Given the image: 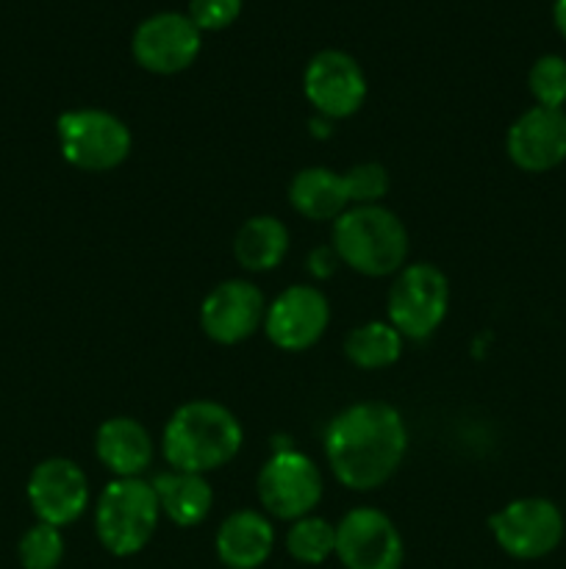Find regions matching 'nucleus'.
I'll return each mask as SVG.
<instances>
[{"label": "nucleus", "mask_w": 566, "mask_h": 569, "mask_svg": "<svg viewBox=\"0 0 566 569\" xmlns=\"http://www.w3.org/2000/svg\"><path fill=\"white\" fill-rule=\"evenodd\" d=\"M242 426L214 400L183 403L164 426V459L178 472H203L228 465L242 448Z\"/></svg>", "instance_id": "2"}, {"label": "nucleus", "mask_w": 566, "mask_h": 569, "mask_svg": "<svg viewBox=\"0 0 566 569\" xmlns=\"http://www.w3.org/2000/svg\"><path fill=\"white\" fill-rule=\"evenodd\" d=\"M344 353L361 370H383L403 353V333L392 322H364L344 339Z\"/></svg>", "instance_id": "21"}, {"label": "nucleus", "mask_w": 566, "mask_h": 569, "mask_svg": "<svg viewBox=\"0 0 566 569\" xmlns=\"http://www.w3.org/2000/svg\"><path fill=\"white\" fill-rule=\"evenodd\" d=\"M488 528L511 559L536 561L553 553L564 539V515L547 498H519L494 511Z\"/></svg>", "instance_id": "7"}, {"label": "nucleus", "mask_w": 566, "mask_h": 569, "mask_svg": "<svg viewBox=\"0 0 566 569\" xmlns=\"http://www.w3.org/2000/svg\"><path fill=\"white\" fill-rule=\"evenodd\" d=\"M61 156L83 172H105L120 167L131 153V131L120 117L103 109H72L55 122Z\"/></svg>", "instance_id": "5"}, {"label": "nucleus", "mask_w": 566, "mask_h": 569, "mask_svg": "<svg viewBox=\"0 0 566 569\" xmlns=\"http://www.w3.org/2000/svg\"><path fill=\"white\" fill-rule=\"evenodd\" d=\"M336 556L344 569H400L403 539L377 509H353L336 526Z\"/></svg>", "instance_id": "10"}, {"label": "nucleus", "mask_w": 566, "mask_h": 569, "mask_svg": "<svg viewBox=\"0 0 566 569\" xmlns=\"http://www.w3.org/2000/svg\"><path fill=\"white\" fill-rule=\"evenodd\" d=\"M449 309V283L427 261L403 267L388 292V320L403 337L425 339L442 326Z\"/></svg>", "instance_id": "6"}, {"label": "nucleus", "mask_w": 566, "mask_h": 569, "mask_svg": "<svg viewBox=\"0 0 566 569\" xmlns=\"http://www.w3.org/2000/svg\"><path fill=\"white\" fill-rule=\"evenodd\" d=\"M17 556H20L22 569H59L64 559V539L55 526L48 522H37L22 533L20 545H17Z\"/></svg>", "instance_id": "24"}, {"label": "nucleus", "mask_w": 566, "mask_h": 569, "mask_svg": "<svg viewBox=\"0 0 566 569\" xmlns=\"http://www.w3.org/2000/svg\"><path fill=\"white\" fill-rule=\"evenodd\" d=\"M289 250V231L277 217H250L233 239V256L250 272L275 270Z\"/></svg>", "instance_id": "20"}, {"label": "nucleus", "mask_w": 566, "mask_h": 569, "mask_svg": "<svg viewBox=\"0 0 566 569\" xmlns=\"http://www.w3.org/2000/svg\"><path fill=\"white\" fill-rule=\"evenodd\" d=\"M159 498L142 478H117L103 489L94 511L100 545L114 556H133L153 539L159 526Z\"/></svg>", "instance_id": "4"}, {"label": "nucleus", "mask_w": 566, "mask_h": 569, "mask_svg": "<svg viewBox=\"0 0 566 569\" xmlns=\"http://www.w3.org/2000/svg\"><path fill=\"white\" fill-rule=\"evenodd\" d=\"M150 487L159 498L161 515H166L181 528L200 526L209 517L211 503H214L211 483L198 472H161Z\"/></svg>", "instance_id": "18"}, {"label": "nucleus", "mask_w": 566, "mask_h": 569, "mask_svg": "<svg viewBox=\"0 0 566 569\" xmlns=\"http://www.w3.org/2000/svg\"><path fill=\"white\" fill-rule=\"evenodd\" d=\"M264 315L266 303L261 289L242 278H233L205 295L203 306H200V326H203L205 337L214 342L236 345L259 331Z\"/></svg>", "instance_id": "12"}, {"label": "nucleus", "mask_w": 566, "mask_h": 569, "mask_svg": "<svg viewBox=\"0 0 566 569\" xmlns=\"http://www.w3.org/2000/svg\"><path fill=\"white\" fill-rule=\"evenodd\" d=\"M200 28L189 20V14L178 11H159L137 26L131 39L133 59L142 70L155 76H175L194 64L200 56Z\"/></svg>", "instance_id": "9"}, {"label": "nucleus", "mask_w": 566, "mask_h": 569, "mask_svg": "<svg viewBox=\"0 0 566 569\" xmlns=\"http://www.w3.org/2000/svg\"><path fill=\"white\" fill-rule=\"evenodd\" d=\"M505 148L519 170H555L566 161V111L533 106L508 128Z\"/></svg>", "instance_id": "15"}, {"label": "nucleus", "mask_w": 566, "mask_h": 569, "mask_svg": "<svg viewBox=\"0 0 566 569\" xmlns=\"http://www.w3.org/2000/svg\"><path fill=\"white\" fill-rule=\"evenodd\" d=\"M289 200L294 211L305 220H338L347 211L350 198L344 189V178L325 167H309L294 176L289 187Z\"/></svg>", "instance_id": "19"}, {"label": "nucleus", "mask_w": 566, "mask_h": 569, "mask_svg": "<svg viewBox=\"0 0 566 569\" xmlns=\"http://www.w3.org/2000/svg\"><path fill=\"white\" fill-rule=\"evenodd\" d=\"M527 89H530L536 106L544 109H564L566 106V59L547 53L533 61L527 72Z\"/></svg>", "instance_id": "23"}, {"label": "nucleus", "mask_w": 566, "mask_h": 569, "mask_svg": "<svg viewBox=\"0 0 566 569\" xmlns=\"http://www.w3.org/2000/svg\"><path fill=\"white\" fill-rule=\"evenodd\" d=\"M275 531L264 515L253 509L233 511L216 531V556L228 569H255L270 559Z\"/></svg>", "instance_id": "16"}, {"label": "nucleus", "mask_w": 566, "mask_h": 569, "mask_svg": "<svg viewBox=\"0 0 566 569\" xmlns=\"http://www.w3.org/2000/svg\"><path fill=\"white\" fill-rule=\"evenodd\" d=\"M333 250L361 276H394L408 259V231L383 206H353L333 220Z\"/></svg>", "instance_id": "3"}, {"label": "nucleus", "mask_w": 566, "mask_h": 569, "mask_svg": "<svg viewBox=\"0 0 566 569\" xmlns=\"http://www.w3.org/2000/svg\"><path fill=\"white\" fill-rule=\"evenodd\" d=\"M336 261H338L336 250H327V248L314 250V256H311V272L320 278L331 276V272L336 270Z\"/></svg>", "instance_id": "27"}, {"label": "nucleus", "mask_w": 566, "mask_h": 569, "mask_svg": "<svg viewBox=\"0 0 566 569\" xmlns=\"http://www.w3.org/2000/svg\"><path fill=\"white\" fill-rule=\"evenodd\" d=\"M342 178L350 203L355 206H377L388 192V172L377 161H364V164L350 167Z\"/></svg>", "instance_id": "25"}, {"label": "nucleus", "mask_w": 566, "mask_h": 569, "mask_svg": "<svg viewBox=\"0 0 566 569\" xmlns=\"http://www.w3.org/2000/svg\"><path fill=\"white\" fill-rule=\"evenodd\" d=\"M408 431L394 406L370 400L333 417L325 431V456L342 487L370 492L397 472Z\"/></svg>", "instance_id": "1"}, {"label": "nucleus", "mask_w": 566, "mask_h": 569, "mask_svg": "<svg viewBox=\"0 0 566 569\" xmlns=\"http://www.w3.org/2000/svg\"><path fill=\"white\" fill-rule=\"evenodd\" d=\"M553 22H555V28H558L560 37L566 39V0H555V6H553Z\"/></svg>", "instance_id": "28"}, {"label": "nucleus", "mask_w": 566, "mask_h": 569, "mask_svg": "<svg viewBox=\"0 0 566 569\" xmlns=\"http://www.w3.org/2000/svg\"><path fill=\"white\" fill-rule=\"evenodd\" d=\"M28 503L39 522L70 526L89 503V483L81 467L70 459H48L28 478Z\"/></svg>", "instance_id": "13"}, {"label": "nucleus", "mask_w": 566, "mask_h": 569, "mask_svg": "<svg viewBox=\"0 0 566 569\" xmlns=\"http://www.w3.org/2000/svg\"><path fill=\"white\" fill-rule=\"evenodd\" d=\"M261 506L277 520H300L322 498V472L297 450H277L259 476Z\"/></svg>", "instance_id": "8"}, {"label": "nucleus", "mask_w": 566, "mask_h": 569, "mask_svg": "<svg viewBox=\"0 0 566 569\" xmlns=\"http://www.w3.org/2000/svg\"><path fill=\"white\" fill-rule=\"evenodd\" d=\"M244 0H189V20L203 31H222L242 14Z\"/></svg>", "instance_id": "26"}, {"label": "nucleus", "mask_w": 566, "mask_h": 569, "mask_svg": "<svg viewBox=\"0 0 566 569\" xmlns=\"http://www.w3.org/2000/svg\"><path fill=\"white\" fill-rule=\"evenodd\" d=\"M286 550L300 565H322L336 553V528L322 517H300L289 528Z\"/></svg>", "instance_id": "22"}, {"label": "nucleus", "mask_w": 566, "mask_h": 569, "mask_svg": "<svg viewBox=\"0 0 566 569\" xmlns=\"http://www.w3.org/2000/svg\"><path fill=\"white\" fill-rule=\"evenodd\" d=\"M305 98L325 117L342 120L355 114L366 100V76L344 50H320L303 76Z\"/></svg>", "instance_id": "11"}, {"label": "nucleus", "mask_w": 566, "mask_h": 569, "mask_svg": "<svg viewBox=\"0 0 566 569\" xmlns=\"http://www.w3.org/2000/svg\"><path fill=\"white\" fill-rule=\"evenodd\" d=\"M327 320H331V306L325 295L320 289L297 283L277 295L275 303L266 309L264 331L275 348L297 353V350L311 348L325 333Z\"/></svg>", "instance_id": "14"}, {"label": "nucleus", "mask_w": 566, "mask_h": 569, "mask_svg": "<svg viewBox=\"0 0 566 569\" xmlns=\"http://www.w3.org/2000/svg\"><path fill=\"white\" fill-rule=\"evenodd\" d=\"M94 453L117 478H139L153 461V439L148 428L131 417H114L98 428Z\"/></svg>", "instance_id": "17"}]
</instances>
